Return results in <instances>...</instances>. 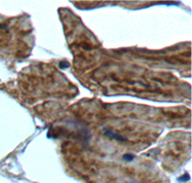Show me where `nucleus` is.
Masks as SVG:
<instances>
[{
	"instance_id": "2",
	"label": "nucleus",
	"mask_w": 192,
	"mask_h": 183,
	"mask_svg": "<svg viewBox=\"0 0 192 183\" xmlns=\"http://www.w3.org/2000/svg\"><path fill=\"white\" fill-rule=\"evenodd\" d=\"M132 158H134V155H132L131 153H127V154H125L124 156H123V159L124 160H127V161L132 160Z\"/></svg>"
},
{
	"instance_id": "1",
	"label": "nucleus",
	"mask_w": 192,
	"mask_h": 183,
	"mask_svg": "<svg viewBox=\"0 0 192 183\" xmlns=\"http://www.w3.org/2000/svg\"><path fill=\"white\" fill-rule=\"evenodd\" d=\"M105 134H106V136L113 138V139L118 141V142H125V141H127L126 138H124L123 136H121V135H119V134L115 133L111 130H106L105 131Z\"/></svg>"
}]
</instances>
